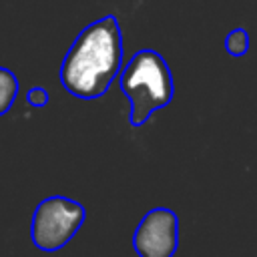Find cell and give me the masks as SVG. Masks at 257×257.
<instances>
[{"mask_svg":"<svg viewBox=\"0 0 257 257\" xmlns=\"http://www.w3.org/2000/svg\"><path fill=\"white\" fill-rule=\"evenodd\" d=\"M118 84L131 104V124L143 126L155 110L165 108L175 94V82L165 58L151 48L137 50L120 70Z\"/></svg>","mask_w":257,"mask_h":257,"instance_id":"7a4b0ae2","label":"cell"},{"mask_svg":"<svg viewBox=\"0 0 257 257\" xmlns=\"http://www.w3.org/2000/svg\"><path fill=\"white\" fill-rule=\"evenodd\" d=\"M86 211L78 201L62 195L42 199L30 221V239L36 249L54 253L62 249L82 227Z\"/></svg>","mask_w":257,"mask_h":257,"instance_id":"3957f363","label":"cell"},{"mask_svg":"<svg viewBox=\"0 0 257 257\" xmlns=\"http://www.w3.org/2000/svg\"><path fill=\"white\" fill-rule=\"evenodd\" d=\"M122 68L118 18L106 14L84 26L60 64V82L76 98H100Z\"/></svg>","mask_w":257,"mask_h":257,"instance_id":"6da1fadb","label":"cell"},{"mask_svg":"<svg viewBox=\"0 0 257 257\" xmlns=\"http://www.w3.org/2000/svg\"><path fill=\"white\" fill-rule=\"evenodd\" d=\"M225 48L231 56H243L249 50V32L245 28H235L225 38Z\"/></svg>","mask_w":257,"mask_h":257,"instance_id":"8992f818","label":"cell"},{"mask_svg":"<svg viewBox=\"0 0 257 257\" xmlns=\"http://www.w3.org/2000/svg\"><path fill=\"white\" fill-rule=\"evenodd\" d=\"M26 102H28L30 106L40 108V106L48 104V92H46L42 86H34V88H30V90L26 92Z\"/></svg>","mask_w":257,"mask_h":257,"instance_id":"52a82bcc","label":"cell"},{"mask_svg":"<svg viewBox=\"0 0 257 257\" xmlns=\"http://www.w3.org/2000/svg\"><path fill=\"white\" fill-rule=\"evenodd\" d=\"M179 247V217L167 207H155L139 221L133 249L139 257H173Z\"/></svg>","mask_w":257,"mask_h":257,"instance_id":"277c9868","label":"cell"},{"mask_svg":"<svg viewBox=\"0 0 257 257\" xmlns=\"http://www.w3.org/2000/svg\"><path fill=\"white\" fill-rule=\"evenodd\" d=\"M16 94H18V78L12 70L0 66V116H4L14 100H16Z\"/></svg>","mask_w":257,"mask_h":257,"instance_id":"5b68a950","label":"cell"}]
</instances>
